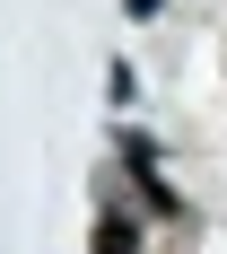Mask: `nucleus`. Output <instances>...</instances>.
<instances>
[{
    "label": "nucleus",
    "mask_w": 227,
    "mask_h": 254,
    "mask_svg": "<svg viewBox=\"0 0 227 254\" xmlns=\"http://www.w3.org/2000/svg\"><path fill=\"white\" fill-rule=\"evenodd\" d=\"M131 246H140V228H131L123 210H105L96 219V254H131Z\"/></svg>",
    "instance_id": "1"
},
{
    "label": "nucleus",
    "mask_w": 227,
    "mask_h": 254,
    "mask_svg": "<svg viewBox=\"0 0 227 254\" xmlns=\"http://www.w3.org/2000/svg\"><path fill=\"white\" fill-rule=\"evenodd\" d=\"M131 18H157V0H131Z\"/></svg>",
    "instance_id": "2"
}]
</instances>
